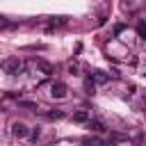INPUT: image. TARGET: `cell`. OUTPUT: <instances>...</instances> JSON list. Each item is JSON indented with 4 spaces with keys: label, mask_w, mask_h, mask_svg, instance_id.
Instances as JSON below:
<instances>
[{
    "label": "cell",
    "mask_w": 146,
    "mask_h": 146,
    "mask_svg": "<svg viewBox=\"0 0 146 146\" xmlns=\"http://www.w3.org/2000/svg\"><path fill=\"white\" fill-rule=\"evenodd\" d=\"M2 71L7 73V75H16L21 68H23V62L18 59V57H7V59H2Z\"/></svg>",
    "instance_id": "obj_1"
},
{
    "label": "cell",
    "mask_w": 146,
    "mask_h": 146,
    "mask_svg": "<svg viewBox=\"0 0 146 146\" xmlns=\"http://www.w3.org/2000/svg\"><path fill=\"white\" fill-rule=\"evenodd\" d=\"M27 135H30V128H27L23 121H14V123H11V137H16V139H27Z\"/></svg>",
    "instance_id": "obj_2"
},
{
    "label": "cell",
    "mask_w": 146,
    "mask_h": 146,
    "mask_svg": "<svg viewBox=\"0 0 146 146\" xmlns=\"http://www.w3.org/2000/svg\"><path fill=\"white\" fill-rule=\"evenodd\" d=\"M66 91H68V87H66V82H62V80H55V82L50 84V96H52V98H64Z\"/></svg>",
    "instance_id": "obj_3"
},
{
    "label": "cell",
    "mask_w": 146,
    "mask_h": 146,
    "mask_svg": "<svg viewBox=\"0 0 146 146\" xmlns=\"http://www.w3.org/2000/svg\"><path fill=\"white\" fill-rule=\"evenodd\" d=\"M87 78L94 80L96 84H105V82H110V73H105V71H91V73H87Z\"/></svg>",
    "instance_id": "obj_4"
},
{
    "label": "cell",
    "mask_w": 146,
    "mask_h": 146,
    "mask_svg": "<svg viewBox=\"0 0 146 146\" xmlns=\"http://www.w3.org/2000/svg\"><path fill=\"white\" fill-rule=\"evenodd\" d=\"M46 23H48V30H55V27L66 25V23H68V18H66V16H50Z\"/></svg>",
    "instance_id": "obj_5"
},
{
    "label": "cell",
    "mask_w": 146,
    "mask_h": 146,
    "mask_svg": "<svg viewBox=\"0 0 146 146\" xmlns=\"http://www.w3.org/2000/svg\"><path fill=\"white\" fill-rule=\"evenodd\" d=\"M36 66H39V71H41L43 75H52V73H55V66H52L50 62H46V59H36Z\"/></svg>",
    "instance_id": "obj_6"
},
{
    "label": "cell",
    "mask_w": 146,
    "mask_h": 146,
    "mask_svg": "<svg viewBox=\"0 0 146 146\" xmlns=\"http://www.w3.org/2000/svg\"><path fill=\"white\" fill-rule=\"evenodd\" d=\"M89 119H91L89 110H78V112H73V121H75V123H87Z\"/></svg>",
    "instance_id": "obj_7"
},
{
    "label": "cell",
    "mask_w": 146,
    "mask_h": 146,
    "mask_svg": "<svg viewBox=\"0 0 146 146\" xmlns=\"http://www.w3.org/2000/svg\"><path fill=\"white\" fill-rule=\"evenodd\" d=\"M87 125H89V130H91V132H105V123H103V121H98V119H89V121H87Z\"/></svg>",
    "instance_id": "obj_8"
},
{
    "label": "cell",
    "mask_w": 146,
    "mask_h": 146,
    "mask_svg": "<svg viewBox=\"0 0 146 146\" xmlns=\"http://www.w3.org/2000/svg\"><path fill=\"white\" fill-rule=\"evenodd\" d=\"M46 119L59 121V119H64V110H50V112H46Z\"/></svg>",
    "instance_id": "obj_9"
},
{
    "label": "cell",
    "mask_w": 146,
    "mask_h": 146,
    "mask_svg": "<svg viewBox=\"0 0 146 146\" xmlns=\"http://www.w3.org/2000/svg\"><path fill=\"white\" fill-rule=\"evenodd\" d=\"M84 94H87V96H94V94H96V82L89 80V78H87V82H84Z\"/></svg>",
    "instance_id": "obj_10"
},
{
    "label": "cell",
    "mask_w": 146,
    "mask_h": 146,
    "mask_svg": "<svg viewBox=\"0 0 146 146\" xmlns=\"http://www.w3.org/2000/svg\"><path fill=\"white\" fill-rule=\"evenodd\" d=\"M110 141H128V135H121V132H110Z\"/></svg>",
    "instance_id": "obj_11"
},
{
    "label": "cell",
    "mask_w": 146,
    "mask_h": 146,
    "mask_svg": "<svg viewBox=\"0 0 146 146\" xmlns=\"http://www.w3.org/2000/svg\"><path fill=\"white\" fill-rule=\"evenodd\" d=\"M16 25H18L16 21H7V18H2V16H0V30H7V27H16Z\"/></svg>",
    "instance_id": "obj_12"
},
{
    "label": "cell",
    "mask_w": 146,
    "mask_h": 146,
    "mask_svg": "<svg viewBox=\"0 0 146 146\" xmlns=\"http://www.w3.org/2000/svg\"><path fill=\"white\" fill-rule=\"evenodd\" d=\"M18 107H25V110H36V103H32V100H18Z\"/></svg>",
    "instance_id": "obj_13"
},
{
    "label": "cell",
    "mask_w": 146,
    "mask_h": 146,
    "mask_svg": "<svg viewBox=\"0 0 146 146\" xmlns=\"http://www.w3.org/2000/svg\"><path fill=\"white\" fill-rule=\"evenodd\" d=\"M39 135H41V130H39V128H30L27 139H30V141H36V139H39Z\"/></svg>",
    "instance_id": "obj_14"
},
{
    "label": "cell",
    "mask_w": 146,
    "mask_h": 146,
    "mask_svg": "<svg viewBox=\"0 0 146 146\" xmlns=\"http://www.w3.org/2000/svg\"><path fill=\"white\" fill-rule=\"evenodd\" d=\"M82 144H100V139H98V137H84Z\"/></svg>",
    "instance_id": "obj_15"
},
{
    "label": "cell",
    "mask_w": 146,
    "mask_h": 146,
    "mask_svg": "<svg viewBox=\"0 0 146 146\" xmlns=\"http://www.w3.org/2000/svg\"><path fill=\"white\" fill-rule=\"evenodd\" d=\"M137 34H139L141 39H146V25H144V23H139V27H137Z\"/></svg>",
    "instance_id": "obj_16"
},
{
    "label": "cell",
    "mask_w": 146,
    "mask_h": 146,
    "mask_svg": "<svg viewBox=\"0 0 146 146\" xmlns=\"http://www.w3.org/2000/svg\"><path fill=\"white\" fill-rule=\"evenodd\" d=\"M123 27H125L123 23H116V25H114V36H119V34L123 32Z\"/></svg>",
    "instance_id": "obj_17"
},
{
    "label": "cell",
    "mask_w": 146,
    "mask_h": 146,
    "mask_svg": "<svg viewBox=\"0 0 146 146\" xmlns=\"http://www.w3.org/2000/svg\"><path fill=\"white\" fill-rule=\"evenodd\" d=\"M68 73H71V75H78V73H80V68H78L75 64H71V66H68Z\"/></svg>",
    "instance_id": "obj_18"
},
{
    "label": "cell",
    "mask_w": 146,
    "mask_h": 146,
    "mask_svg": "<svg viewBox=\"0 0 146 146\" xmlns=\"http://www.w3.org/2000/svg\"><path fill=\"white\" fill-rule=\"evenodd\" d=\"M144 107H146V98H144Z\"/></svg>",
    "instance_id": "obj_19"
},
{
    "label": "cell",
    "mask_w": 146,
    "mask_h": 146,
    "mask_svg": "<svg viewBox=\"0 0 146 146\" xmlns=\"http://www.w3.org/2000/svg\"><path fill=\"white\" fill-rule=\"evenodd\" d=\"M144 25H146V16H144Z\"/></svg>",
    "instance_id": "obj_20"
}]
</instances>
